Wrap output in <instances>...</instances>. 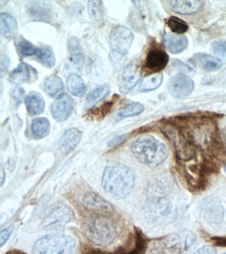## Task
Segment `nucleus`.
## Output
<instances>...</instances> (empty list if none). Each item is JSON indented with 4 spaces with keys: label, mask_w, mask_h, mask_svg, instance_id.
<instances>
[{
    "label": "nucleus",
    "mask_w": 226,
    "mask_h": 254,
    "mask_svg": "<svg viewBox=\"0 0 226 254\" xmlns=\"http://www.w3.org/2000/svg\"><path fill=\"white\" fill-rule=\"evenodd\" d=\"M136 178L132 169L122 164L107 167L103 174V188L117 198H125L134 189Z\"/></svg>",
    "instance_id": "1"
},
{
    "label": "nucleus",
    "mask_w": 226,
    "mask_h": 254,
    "mask_svg": "<svg viewBox=\"0 0 226 254\" xmlns=\"http://www.w3.org/2000/svg\"><path fill=\"white\" fill-rule=\"evenodd\" d=\"M133 154L140 162L155 168L167 158L168 150L163 143L150 135L141 136L131 146Z\"/></svg>",
    "instance_id": "2"
},
{
    "label": "nucleus",
    "mask_w": 226,
    "mask_h": 254,
    "mask_svg": "<svg viewBox=\"0 0 226 254\" xmlns=\"http://www.w3.org/2000/svg\"><path fill=\"white\" fill-rule=\"evenodd\" d=\"M196 236L189 230L169 234L149 244V254H182L193 247Z\"/></svg>",
    "instance_id": "3"
},
{
    "label": "nucleus",
    "mask_w": 226,
    "mask_h": 254,
    "mask_svg": "<svg viewBox=\"0 0 226 254\" xmlns=\"http://www.w3.org/2000/svg\"><path fill=\"white\" fill-rule=\"evenodd\" d=\"M85 236L95 245L106 247L117 237L116 224L107 214L92 216L85 226Z\"/></svg>",
    "instance_id": "4"
},
{
    "label": "nucleus",
    "mask_w": 226,
    "mask_h": 254,
    "mask_svg": "<svg viewBox=\"0 0 226 254\" xmlns=\"http://www.w3.org/2000/svg\"><path fill=\"white\" fill-rule=\"evenodd\" d=\"M76 242L66 234H51L35 242L33 254H76Z\"/></svg>",
    "instance_id": "5"
},
{
    "label": "nucleus",
    "mask_w": 226,
    "mask_h": 254,
    "mask_svg": "<svg viewBox=\"0 0 226 254\" xmlns=\"http://www.w3.org/2000/svg\"><path fill=\"white\" fill-rule=\"evenodd\" d=\"M160 128L173 146L178 159L186 162L194 158L196 150L194 144L180 129L170 123L162 125Z\"/></svg>",
    "instance_id": "6"
},
{
    "label": "nucleus",
    "mask_w": 226,
    "mask_h": 254,
    "mask_svg": "<svg viewBox=\"0 0 226 254\" xmlns=\"http://www.w3.org/2000/svg\"><path fill=\"white\" fill-rule=\"evenodd\" d=\"M150 218L157 224H167L173 222L177 216V208L165 197L151 198L148 206Z\"/></svg>",
    "instance_id": "7"
},
{
    "label": "nucleus",
    "mask_w": 226,
    "mask_h": 254,
    "mask_svg": "<svg viewBox=\"0 0 226 254\" xmlns=\"http://www.w3.org/2000/svg\"><path fill=\"white\" fill-rule=\"evenodd\" d=\"M132 31L126 26H117L111 31L110 46L113 53L124 56L128 53L134 41Z\"/></svg>",
    "instance_id": "8"
},
{
    "label": "nucleus",
    "mask_w": 226,
    "mask_h": 254,
    "mask_svg": "<svg viewBox=\"0 0 226 254\" xmlns=\"http://www.w3.org/2000/svg\"><path fill=\"white\" fill-rule=\"evenodd\" d=\"M200 216L210 224H219L223 221L224 210L219 198L214 195L204 198L200 204Z\"/></svg>",
    "instance_id": "9"
},
{
    "label": "nucleus",
    "mask_w": 226,
    "mask_h": 254,
    "mask_svg": "<svg viewBox=\"0 0 226 254\" xmlns=\"http://www.w3.org/2000/svg\"><path fill=\"white\" fill-rule=\"evenodd\" d=\"M149 240L139 228L129 238L128 242L119 248L116 254H146L149 248Z\"/></svg>",
    "instance_id": "10"
},
{
    "label": "nucleus",
    "mask_w": 226,
    "mask_h": 254,
    "mask_svg": "<svg viewBox=\"0 0 226 254\" xmlns=\"http://www.w3.org/2000/svg\"><path fill=\"white\" fill-rule=\"evenodd\" d=\"M194 82L189 77L182 74L174 75L168 84L170 94L177 99H184L191 94L194 89Z\"/></svg>",
    "instance_id": "11"
},
{
    "label": "nucleus",
    "mask_w": 226,
    "mask_h": 254,
    "mask_svg": "<svg viewBox=\"0 0 226 254\" xmlns=\"http://www.w3.org/2000/svg\"><path fill=\"white\" fill-rule=\"evenodd\" d=\"M74 108V101L70 95L67 93H61L51 105V114L58 122L67 120L73 112Z\"/></svg>",
    "instance_id": "12"
},
{
    "label": "nucleus",
    "mask_w": 226,
    "mask_h": 254,
    "mask_svg": "<svg viewBox=\"0 0 226 254\" xmlns=\"http://www.w3.org/2000/svg\"><path fill=\"white\" fill-rule=\"evenodd\" d=\"M26 11L29 17L39 21H52L54 15L50 3L45 1L29 2L26 5Z\"/></svg>",
    "instance_id": "13"
},
{
    "label": "nucleus",
    "mask_w": 226,
    "mask_h": 254,
    "mask_svg": "<svg viewBox=\"0 0 226 254\" xmlns=\"http://www.w3.org/2000/svg\"><path fill=\"white\" fill-rule=\"evenodd\" d=\"M71 212L68 208L60 206L55 208L45 220V227L48 229H60L70 221Z\"/></svg>",
    "instance_id": "14"
},
{
    "label": "nucleus",
    "mask_w": 226,
    "mask_h": 254,
    "mask_svg": "<svg viewBox=\"0 0 226 254\" xmlns=\"http://www.w3.org/2000/svg\"><path fill=\"white\" fill-rule=\"evenodd\" d=\"M142 76V73L139 67L136 65L130 64L126 67L122 73V79L120 85V91L127 93L132 90L139 81Z\"/></svg>",
    "instance_id": "15"
},
{
    "label": "nucleus",
    "mask_w": 226,
    "mask_h": 254,
    "mask_svg": "<svg viewBox=\"0 0 226 254\" xmlns=\"http://www.w3.org/2000/svg\"><path fill=\"white\" fill-rule=\"evenodd\" d=\"M169 61L167 54L160 49H153L147 56L146 67L147 69L154 71H159L165 68Z\"/></svg>",
    "instance_id": "16"
},
{
    "label": "nucleus",
    "mask_w": 226,
    "mask_h": 254,
    "mask_svg": "<svg viewBox=\"0 0 226 254\" xmlns=\"http://www.w3.org/2000/svg\"><path fill=\"white\" fill-rule=\"evenodd\" d=\"M84 205L86 208L100 214H108L114 211L112 204L102 196L95 193H88L84 196Z\"/></svg>",
    "instance_id": "17"
},
{
    "label": "nucleus",
    "mask_w": 226,
    "mask_h": 254,
    "mask_svg": "<svg viewBox=\"0 0 226 254\" xmlns=\"http://www.w3.org/2000/svg\"><path fill=\"white\" fill-rule=\"evenodd\" d=\"M82 133L78 129L73 128L65 132L59 141V148L64 154H68L80 143Z\"/></svg>",
    "instance_id": "18"
},
{
    "label": "nucleus",
    "mask_w": 226,
    "mask_h": 254,
    "mask_svg": "<svg viewBox=\"0 0 226 254\" xmlns=\"http://www.w3.org/2000/svg\"><path fill=\"white\" fill-rule=\"evenodd\" d=\"M205 2L204 1H194V0H177L169 1L170 8L175 13L182 15H190L196 13L204 7Z\"/></svg>",
    "instance_id": "19"
},
{
    "label": "nucleus",
    "mask_w": 226,
    "mask_h": 254,
    "mask_svg": "<svg viewBox=\"0 0 226 254\" xmlns=\"http://www.w3.org/2000/svg\"><path fill=\"white\" fill-rule=\"evenodd\" d=\"M164 43L168 51L177 54L181 53L187 47L188 42L185 36L167 34L164 36Z\"/></svg>",
    "instance_id": "20"
},
{
    "label": "nucleus",
    "mask_w": 226,
    "mask_h": 254,
    "mask_svg": "<svg viewBox=\"0 0 226 254\" xmlns=\"http://www.w3.org/2000/svg\"><path fill=\"white\" fill-rule=\"evenodd\" d=\"M0 31L7 39H13L17 33V23L15 18L8 13L0 15Z\"/></svg>",
    "instance_id": "21"
},
{
    "label": "nucleus",
    "mask_w": 226,
    "mask_h": 254,
    "mask_svg": "<svg viewBox=\"0 0 226 254\" xmlns=\"http://www.w3.org/2000/svg\"><path fill=\"white\" fill-rule=\"evenodd\" d=\"M25 102L29 115H33V116L39 115L44 111V99L39 93H29L25 97Z\"/></svg>",
    "instance_id": "22"
},
{
    "label": "nucleus",
    "mask_w": 226,
    "mask_h": 254,
    "mask_svg": "<svg viewBox=\"0 0 226 254\" xmlns=\"http://www.w3.org/2000/svg\"><path fill=\"white\" fill-rule=\"evenodd\" d=\"M31 79V69L26 63H21L11 73L9 79L15 84L28 82Z\"/></svg>",
    "instance_id": "23"
},
{
    "label": "nucleus",
    "mask_w": 226,
    "mask_h": 254,
    "mask_svg": "<svg viewBox=\"0 0 226 254\" xmlns=\"http://www.w3.org/2000/svg\"><path fill=\"white\" fill-rule=\"evenodd\" d=\"M67 88L69 92L75 96L84 97L86 92V85L78 75L71 74L67 80Z\"/></svg>",
    "instance_id": "24"
},
{
    "label": "nucleus",
    "mask_w": 226,
    "mask_h": 254,
    "mask_svg": "<svg viewBox=\"0 0 226 254\" xmlns=\"http://www.w3.org/2000/svg\"><path fill=\"white\" fill-rule=\"evenodd\" d=\"M88 9L91 21L96 27H102L104 23V6L102 1H88Z\"/></svg>",
    "instance_id": "25"
},
{
    "label": "nucleus",
    "mask_w": 226,
    "mask_h": 254,
    "mask_svg": "<svg viewBox=\"0 0 226 254\" xmlns=\"http://www.w3.org/2000/svg\"><path fill=\"white\" fill-rule=\"evenodd\" d=\"M195 60L202 68L208 71H217L223 65L219 59L206 54H198L195 56Z\"/></svg>",
    "instance_id": "26"
},
{
    "label": "nucleus",
    "mask_w": 226,
    "mask_h": 254,
    "mask_svg": "<svg viewBox=\"0 0 226 254\" xmlns=\"http://www.w3.org/2000/svg\"><path fill=\"white\" fill-rule=\"evenodd\" d=\"M50 128V122L45 117L35 119L31 125V130H32L33 136L35 138L38 139L47 136L49 134Z\"/></svg>",
    "instance_id": "27"
},
{
    "label": "nucleus",
    "mask_w": 226,
    "mask_h": 254,
    "mask_svg": "<svg viewBox=\"0 0 226 254\" xmlns=\"http://www.w3.org/2000/svg\"><path fill=\"white\" fill-rule=\"evenodd\" d=\"M63 79L58 75L53 74L47 77L44 82L45 92L51 97H55L61 91L64 89Z\"/></svg>",
    "instance_id": "28"
},
{
    "label": "nucleus",
    "mask_w": 226,
    "mask_h": 254,
    "mask_svg": "<svg viewBox=\"0 0 226 254\" xmlns=\"http://www.w3.org/2000/svg\"><path fill=\"white\" fill-rule=\"evenodd\" d=\"M110 87L108 85H103L91 91L86 97V106L91 107L103 100L110 93Z\"/></svg>",
    "instance_id": "29"
},
{
    "label": "nucleus",
    "mask_w": 226,
    "mask_h": 254,
    "mask_svg": "<svg viewBox=\"0 0 226 254\" xmlns=\"http://www.w3.org/2000/svg\"><path fill=\"white\" fill-rule=\"evenodd\" d=\"M162 79L163 75L160 73L148 75L143 79L139 89L143 92L154 90L161 85Z\"/></svg>",
    "instance_id": "30"
},
{
    "label": "nucleus",
    "mask_w": 226,
    "mask_h": 254,
    "mask_svg": "<svg viewBox=\"0 0 226 254\" xmlns=\"http://www.w3.org/2000/svg\"><path fill=\"white\" fill-rule=\"evenodd\" d=\"M69 48L71 53V60L75 65L82 66L85 62V57L81 51L80 45L76 39H71L69 41Z\"/></svg>",
    "instance_id": "31"
},
{
    "label": "nucleus",
    "mask_w": 226,
    "mask_h": 254,
    "mask_svg": "<svg viewBox=\"0 0 226 254\" xmlns=\"http://www.w3.org/2000/svg\"><path fill=\"white\" fill-rule=\"evenodd\" d=\"M144 105L140 103H133L126 105L124 108L119 111L117 115V121L121 120L126 117L136 116L144 112Z\"/></svg>",
    "instance_id": "32"
},
{
    "label": "nucleus",
    "mask_w": 226,
    "mask_h": 254,
    "mask_svg": "<svg viewBox=\"0 0 226 254\" xmlns=\"http://www.w3.org/2000/svg\"><path fill=\"white\" fill-rule=\"evenodd\" d=\"M37 57L41 64L47 67H53L56 63L55 56L52 51L46 48L39 49Z\"/></svg>",
    "instance_id": "33"
},
{
    "label": "nucleus",
    "mask_w": 226,
    "mask_h": 254,
    "mask_svg": "<svg viewBox=\"0 0 226 254\" xmlns=\"http://www.w3.org/2000/svg\"><path fill=\"white\" fill-rule=\"evenodd\" d=\"M167 24L170 29L175 33H184L188 29L187 24L178 17H170L168 19Z\"/></svg>",
    "instance_id": "34"
},
{
    "label": "nucleus",
    "mask_w": 226,
    "mask_h": 254,
    "mask_svg": "<svg viewBox=\"0 0 226 254\" xmlns=\"http://www.w3.org/2000/svg\"><path fill=\"white\" fill-rule=\"evenodd\" d=\"M19 47L21 55L25 56V57L37 55L38 53L39 49H37L34 45L27 41L19 42Z\"/></svg>",
    "instance_id": "35"
},
{
    "label": "nucleus",
    "mask_w": 226,
    "mask_h": 254,
    "mask_svg": "<svg viewBox=\"0 0 226 254\" xmlns=\"http://www.w3.org/2000/svg\"><path fill=\"white\" fill-rule=\"evenodd\" d=\"M213 51L220 61L226 63V42H216L213 45Z\"/></svg>",
    "instance_id": "36"
},
{
    "label": "nucleus",
    "mask_w": 226,
    "mask_h": 254,
    "mask_svg": "<svg viewBox=\"0 0 226 254\" xmlns=\"http://www.w3.org/2000/svg\"><path fill=\"white\" fill-rule=\"evenodd\" d=\"M80 254H112L104 250L95 248L87 245L82 246L80 249Z\"/></svg>",
    "instance_id": "37"
},
{
    "label": "nucleus",
    "mask_w": 226,
    "mask_h": 254,
    "mask_svg": "<svg viewBox=\"0 0 226 254\" xmlns=\"http://www.w3.org/2000/svg\"><path fill=\"white\" fill-rule=\"evenodd\" d=\"M13 229H14V226L11 225L1 230V233H0V246H3L6 243L9 237H10Z\"/></svg>",
    "instance_id": "38"
},
{
    "label": "nucleus",
    "mask_w": 226,
    "mask_h": 254,
    "mask_svg": "<svg viewBox=\"0 0 226 254\" xmlns=\"http://www.w3.org/2000/svg\"><path fill=\"white\" fill-rule=\"evenodd\" d=\"M10 61L6 55L1 56V75L4 74L8 71Z\"/></svg>",
    "instance_id": "39"
},
{
    "label": "nucleus",
    "mask_w": 226,
    "mask_h": 254,
    "mask_svg": "<svg viewBox=\"0 0 226 254\" xmlns=\"http://www.w3.org/2000/svg\"><path fill=\"white\" fill-rule=\"evenodd\" d=\"M193 254H217L216 250L211 246H206L200 248L197 251L194 252Z\"/></svg>",
    "instance_id": "40"
},
{
    "label": "nucleus",
    "mask_w": 226,
    "mask_h": 254,
    "mask_svg": "<svg viewBox=\"0 0 226 254\" xmlns=\"http://www.w3.org/2000/svg\"><path fill=\"white\" fill-rule=\"evenodd\" d=\"M125 139H126L125 135H121V136L115 137V138L109 141L107 145L108 147L116 146L117 145L120 144L121 143L124 142Z\"/></svg>",
    "instance_id": "41"
},
{
    "label": "nucleus",
    "mask_w": 226,
    "mask_h": 254,
    "mask_svg": "<svg viewBox=\"0 0 226 254\" xmlns=\"http://www.w3.org/2000/svg\"><path fill=\"white\" fill-rule=\"evenodd\" d=\"M6 254H26L23 253L22 252L18 251V250H12V251H10L7 252Z\"/></svg>",
    "instance_id": "42"
},
{
    "label": "nucleus",
    "mask_w": 226,
    "mask_h": 254,
    "mask_svg": "<svg viewBox=\"0 0 226 254\" xmlns=\"http://www.w3.org/2000/svg\"><path fill=\"white\" fill-rule=\"evenodd\" d=\"M5 173L3 170H1V186H2L3 182H4Z\"/></svg>",
    "instance_id": "43"
},
{
    "label": "nucleus",
    "mask_w": 226,
    "mask_h": 254,
    "mask_svg": "<svg viewBox=\"0 0 226 254\" xmlns=\"http://www.w3.org/2000/svg\"></svg>",
    "instance_id": "44"
}]
</instances>
